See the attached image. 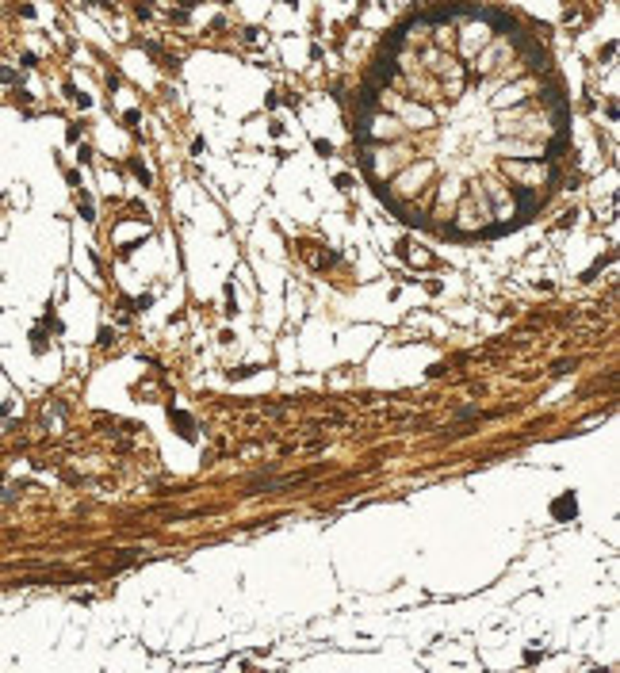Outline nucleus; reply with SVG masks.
Segmentation results:
<instances>
[{
	"label": "nucleus",
	"mask_w": 620,
	"mask_h": 673,
	"mask_svg": "<svg viewBox=\"0 0 620 673\" xmlns=\"http://www.w3.org/2000/svg\"><path fill=\"white\" fill-rule=\"evenodd\" d=\"M372 77H375V81H391V77H395V61H391V58H375Z\"/></svg>",
	"instance_id": "obj_1"
},
{
	"label": "nucleus",
	"mask_w": 620,
	"mask_h": 673,
	"mask_svg": "<svg viewBox=\"0 0 620 673\" xmlns=\"http://www.w3.org/2000/svg\"><path fill=\"white\" fill-rule=\"evenodd\" d=\"M563 149H571V138H567V134H559V138H555L552 146H547V157H559Z\"/></svg>",
	"instance_id": "obj_2"
},
{
	"label": "nucleus",
	"mask_w": 620,
	"mask_h": 673,
	"mask_svg": "<svg viewBox=\"0 0 620 673\" xmlns=\"http://www.w3.org/2000/svg\"><path fill=\"white\" fill-rule=\"evenodd\" d=\"M131 173L142 180V188H149V169H146V164H142V161H131Z\"/></svg>",
	"instance_id": "obj_3"
},
{
	"label": "nucleus",
	"mask_w": 620,
	"mask_h": 673,
	"mask_svg": "<svg viewBox=\"0 0 620 673\" xmlns=\"http://www.w3.org/2000/svg\"><path fill=\"white\" fill-rule=\"evenodd\" d=\"M169 417H173L176 425H180V436H191V421L184 417V413H169Z\"/></svg>",
	"instance_id": "obj_4"
},
{
	"label": "nucleus",
	"mask_w": 620,
	"mask_h": 673,
	"mask_svg": "<svg viewBox=\"0 0 620 673\" xmlns=\"http://www.w3.org/2000/svg\"><path fill=\"white\" fill-rule=\"evenodd\" d=\"M314 149H318V157H333V146L326 138H314Z\"/></svg>",
	"instance_id": "obj_5"
},
{
	"label": "nucleus",
	"mask_w": 620,
	"mask_h": 673,
	"mask_svg": "<svg viewBox=\"0 0 620 673\" xmlns=\"http://www.w3.org/2000/svg\"><path fill=\"white\" fill-rule=\"evenodd\" d=\"M567 509L574 513V501L571 497H559V501H555V513H567Z\"/></svg>",
	"instance_id": "obj_6"
},
{
	"label": "nucleus",
	"mask_w": 620,
	"mask_h": 673,
	"mask_svg": "<svg viewBox=\"0 0 620 673\" xmlns=\"http://www.w3.org/2000/svg\"><path fill=\"white\" fill-rule=\"evenodd\" d=\"M333 184H337V188H341V191H348V188H353V176H348V173H341V176H337V180H333Z\"/></svg>",
	"instance_id": "obj_7"
},
{
	"label": "nucleus",
	"mask_w": 620,
	"mask_h": 673,
	"mask_svg": "<svg viewBox=\"0 0 620 673\" xmlns=\"http://www.w3.org/2000/svg\"><path fill=\"white\" fill-rule=\"evenodd\" d=\"M253 371H256V363H245V368L230 371V375H234V379H245V375H253Z\"/></svg>",
	"instance_id": "obj_8"
},
{
	"label": "nucleus",
	"mask_w": 620,
	"mask_h": 673,
	"mask_svg": "<svg viewBox=\"0 0 620 673\" xmlns=\"http://www.w3.org/2000/svg\"><path fill=\"white\" fill-rule=\"evenodd\" d=\"M283 4H295V0H283Z\"/></svg>",
	"instance_id": "obj_9"
}]
</instances>
